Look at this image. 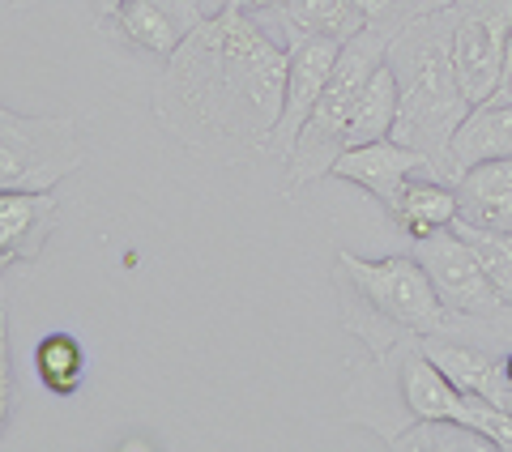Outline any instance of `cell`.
Instances as JSON below:
<instances>
[{
    "label": "cell",
    "instance_id": "1",
    "mask_svg": "<svg viewBox=\"0 0 512 452\" xmlns=\"http://www.w3.org/2000/svg\"><path fill=\"white\" fill-rule=\"evenodd\" d=\"M291 52L239 5L210 13L163 60L150 111L184 150L214 163H252L274 150Z\"/></svg>",
    "mask_w": 512,
    "mask_h": 452
},
{
    "label": "cell",
    "instance_id": "2",
    "mask_svg": "<svg viewBox=\"0 0 512 452\" xmlns=\"http://www.w3.org/2000/svg\"><path fill=\"white\" fill-rule=\"evenodd\" d=\"M342 414L359 423L389 448L397 435L427 418H461V423L491 435L495 448L512 452V410L495 401L457 389L444 371L431 363L423 337H406L384 354H367V363L350 371L342 393Z\"/></svg>",
    "mask_w": 512,
    "mask_h": 452
},
{
    "label": "cell",
    "instance_id": "3",
    "mask_svg": "<svg viewBox=\"0 0 512 452\" xmlns=\"http://www.w3.org/2000/svg\"><path fill=\"white\" fill-rule=\"evenodd\" d=\"M333 303H338L342 329L367 354H384L406 337L444 333L453 316L440 303L431 273L414 252L363 261L355 252H338L329 269Z\"/></svg>",
    "mask_w": 512,
    "mask_h": 452
},
{
    "label": "cell",
    "instance_id": "4",
    "mask_svg": "<svg viewBox=\"0 0 512 452\" xmlns=\"http://www.w3.org/2000/svg\"><path fill=\"white\" fill-rule=\"evenodd\" d=\"M389 64L397 73V86H402L393 141L423 150L448 180V145L474 107L453 64V9L444 5L410 22L389 43Z\"/></svg>",
    "mask_w": 512,
    "mask_h": 452
},
{
    "label": "cell",
    "instance_id": "5",
    "mask_svg": "<svg viewBox=\"0 0 512 452\" xmlns=\"http://www.w3.org/2000/svg\"><path fill=\"white\" fill-rule=\"evenodd\" d=\"M389 35H380V30H359L355 39L342 43L338 52V64H333L325 90H320V99L312 107L308 124H303V133L295 141L291 158H286V180H282V192L286 197H295L299 188H308L312 180L320 175H329L333 163L342 158L346 150V137H350V120H355V103L367 86V77H372L384 60H389Z\"/></svg>",
    "mask_w": 512,
    "mask_h": 452
},
{
    "label": "cell",
    "instance_id": "6",
    "mask_svg": "<svg viewBox=\"0 0 512 452\" xmlns=\"http://www.w3.org/2000/svg\"><path fill=\"white\" fill-rule=\"evenodd\" d=\"M86 145L73 116H22L0 111V188L52 192L82 171Z\"/></svg>",
    "mask_w": 512,
    "mask_h": 452
},
{
    "label": "cell",
    "instance_id": "7",
    "mask_svg": "<svg viewBox=\"0 0 512 452\" xmlns=\"http://www.w3.org/2000/svg\"><path fill=\"white\" fill-rule=\"evenodd\" d=\"M453 64L470 103L500 86L504 47L512 35V0H453Z\"/></svg>",
    "mask_w": 512,
    "mask_h": 452
},
{
    "label": "cell",
    "instance_id": "8",
    "mask_svg": "<svg viewBox=\"0 0 512 452\" xmlns=\"http://www.w3.org/2000/svg\"><path fill=\"white\" fill-rule=\"evenodd\" d=\"M205 18H210L205 0H124L116 13H107L94 26L116 39L120 47L167 60Z\"/></svg>",
    "mask_w": 512,
    "mask_h": 452
},
{
    "label": "cell",
    "instance_id": "9",
    "mask_svg": "<svg viewBox=\"0 0 512 452\" xmlns=\"http://www.w3.org/2000/svg\"><path fill=\"white\" fill-rule=\"evenodd\" d=\"M423 171L440 175V167L431 163L423 150L384 137V141H367V145H350V150H342V158L333 163L329 175L333 180L355 184L359 192H367V197L389 214V205L397 201V192L406 188V180H414V175H423Z\"/></svg>",
    "mask_w": 512,
    "mask_h": 452
},
{
    "label": "cell",
    "instance_id": "10",
    "mask_svg": "<svg viewBox=\"0 0 512 452\" xmlns=\"http://www.w3.org/2000/svg\"><path fill=\"white\" fill-rule=\"evenodd\" d=\"M338 52L342 43L338 39H308L291 47V73H286V99H282V120H278V133H274V150L269 158H278L286 163L295 150V141L303 133V124H308L312 107L320 99V90H325L333 64H338Z\"/></svg>",
    "mask_w": 512,
    "mask_h": 452
},
{
    "label": "cell",
    "instance_id": "11",
    "mask_svg": "<svg viewBox=\"0 0 512 452\" xmlns=\"http://www.w3.org/2000/svg\"><path fill=\"white\" fill-rule=\"evenodd\" d=\"M261 30L274 43H282L286 52L308 39H355L359 30H367L363 13L355 0H286V5H274V9H256L252 13Z\"/></svg>",
    "mask_w": 512,
    "mask_h": 452
},
{
    "label": "cell",
    "instance_id": "12",
    "mask_svg": "<svg viewBox=\"0 0 512 452\" xmlns=\"http://www.w3.org/2000/svg\"><path fill=\"white\" fill-rule=\"evenodd\" d=\"M60 201L56 192L0 188V265H39L43 248L56 231Z\"/></svg>",
    "mask_w": 512,
    "mask_h": 452
},
{
    "label": "cell",
    "instance_id": "13",
    "mask_svg": "<svg viewBox=\"0 0 512 452\" xmlns=\"http://www.w3.org/2000/svg\"><path fill=\"white\" fill-rule=\"evenodd\" d=\"M491 158H512V103L504 99H483L470 107V116L461 120L448 145V184H457L461 175Z\"/></svg>",
    "mask_w": 512,
    "mask_h": 452
},
{
    "label": "cell",
    "instance_id": "14",
    "mask_svg": "<svg viewBox=\"0 0 512 452\" xmlns=\"http://www.w3.org/2000/svg\"><path fill=\"white\" fill-rule=\"evenodd\" d=\"M453 188L457 222L512 235V158H491V163L470 167Z\"/></svg>",
    "mask_w": 512,
    "mask_h": 452
},
{
    "label": "cell",
    "instance_id": "15",
    "mask_svg": "<svg viewBox=\"0 0 512 452\" xmlns=\"http://www.w3.org/2000/svg\"><path fill=\"white\" fill-rule=\"evenodd\" d=\"M389 222L410 244H419V239L436 235V231H448V226H457V188L436 171L414 175V180H406V188L397 192V201L389 205Z\"/></svg>",
    "mask_w": 512,
    "mask_h": 452
},
{
    "label": "cell",
    "instance_id": "16",
    "mask_svg": "<svg viewBox=\"0 0 512 452\" xmlns=\"http://www.w3.org/2000/svg\"><path fill=\"white\" fill-rule=\"evenodd\" d=\"M397 107H402V86H397L393 64L384 60L380 69H376L372 77H367V86H363L359 103H355V120H350L346 150H350V145H367V141H384V137H393Z\"/></svg>",
    "mask_w": 512,
    "mask_h": 452
},
{
    "label": "cell",
    "instance_id": "17",
    "mask_svg": "<svg viewBox=\"0 0 512 452\" xmlns=\"http://www.w3.org/2000/svg\"><path fill=\"white\" fill-rule=\"evenodd\" d=\"M35 376L52 397H77L86 384V346L69 329H52L35 346Z\"/></svg>",
    "mask_w": 512,
    "mask_h": 452
},
{
    "label": "cell",
    "instance_id": "18",
    "mask_svg": "<svg viewBox=\"0 0 512 452\" xmlns=\"http://www.w3.org/2000/svg\"><path fill=\"white\" fill-rule=\"evenodd\" d=\"M389 448H397V452H500L491 435L461 423V418H427V423H414L410 431L397 435Z\"/></svg>",
    "mask_w": 512,
    "mask_h": 452
},
{
    "label": "cell",
    "instance_id": "19",
    "mask_svg": "<svg viewBox=\"0 0 512 452\" xmlns=\"http://www.w3.org/2000/svg\"><path fill=\"white\" fill-rule=\"evenodd\" d=\"M457 231L470 239V248L478 252V261H483V269L491 273L495 290H500L504 308H508V325H512V235L504 231H478V226H466L457 222Z\"/></svg>",
    "mask_w": 512,
    "mask_h": 452
},
{
    "label": "cell",
    "instance_id": "20",
    "mask_svg": "<svg viewBox=\"0 0 512 452\" xmlns=\"http://www.w3.org/2000/svg\"><path fill=\"white\" fill-rule=\"evenodd\" d=\"M355 5L363 13V22L389 39H397L410 22H419L423 13H436L427 0H355Z\"/></svg>",
    "mask_w": 512,
    "mask_h": 452
},
{
    "label": "cell",
    "instance_id": "21",
    "mask_svg": "<svg viewBox=\"0 0 512 452\" xmlns=\"http://www.w3.org/2000/svg\"><path fill=\"white\" fill-rule=\"evenodd\" d=\"M30 5H35V0H5L9 13H13V9H30ZM120 5H124V0H94V22H103L107 13H116Z\"/></svg>",
    "mask_w": 512,
    "mask_h": 452
},
{
    "label": "cell",
    "instance_id": "22",
    "mask_svg": "<svg viewBox=\"0 0 512 452\" xmlns=\"http://www.w3.org/2000/svg\"><path fill=\"white\" fill-rule=\"evenodd\" d=\"M491 99H504L512 103V35H508V47H504V69H500V86H495Z\"/></svg>",
    "mask_w": 512,
    "mask_h": 452
},
{
    "label": "cell",
    "instance_id": "23",
    "mask_svg": "<svg viewBox=\"0 0 512 452\" xmlns=\"http://www.w3.org/2000/svg\"><path fill=\"white\" fill-rule=\"evenodd\" d=\"M244 13H256V9H274V5H286V0H235Z\"/></svg>",
    "mask_w": 512,
    "mask_h": 452
},
{
    "label": "cell",
    "instance_id": "24",
    "mask_svg": "<svg viewBox=\"0 0 512 452\" xmlns=\"http://www.w3.org/2000/svg\"><path fill=\"white\" fill-rule=\"evenodd\" d=\"M500 363H504V380H508V384H512V346H508V350H504V354H500Z\"/></svg>",
    "mask_w": 512,
    "mask_h": 452
},
{
    "label": "cell",
    "instance_id": "25",
    "mask_svg": "<svg viewBox=\"0 0 512 452\" xmlns=\"http://www.w3.org/2000/svg\"><path fill=\"white\" fill-rule=\"evenodd\" d=\"M427 5H431V9H444V5H453V0H427Z\"/></svg>",
    "mask_w": 512,
    "mask_h": 452
}]
</instances>
